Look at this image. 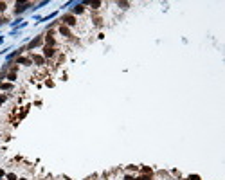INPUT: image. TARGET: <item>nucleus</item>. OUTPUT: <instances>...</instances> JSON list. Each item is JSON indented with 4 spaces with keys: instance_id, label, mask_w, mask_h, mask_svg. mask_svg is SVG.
<instances>
[{
    "instance_id": "423d86ee",
    "label": "nucleus",
    "mask_w": 225,
    "mask_h": 180,
    "mask_svg": "<svg viewBox=\"0 0 225 180\" xmlns=\"http://www.w3.org/2000/svg\"><path fill=\"white\" fill-rule=\"evenodd\" d=\"M70 13H72L74 16H78V15H85V13H86V7H85V4H76V5H74V9H72Z\"/></svg>"
},
{
    "instance_id": "ddd939ff",
    "label": "nucleus",
    "mask_w": 225,
    "mask_h": 180,
    "mask_svg": "<svg viewBox=\"0 0 225 180\" xmlns=\"http://www.w3.org/2000/svg\"><path fill=\"white\" fill-rule=\"evenodd\" d=\"M4 101H5V96H0V104H2Z\"/></svg>"
},
{
    "instance_id": "7ed1b4c3",
    "label": "nucleus",
    "mask_w": 225,
    "mask_h": 180,
    "mask_svg": "<svg viewBox=\"0 0 225 180\" xmlns=\"http://www.w3.org/2000/svg\"><path fill=\"white\" fill-rule=\"evenodd\" d=\"M58 54H60V51H58V47H49V45H45L43 47V52H41V56L45 58L47 61L54 60V58H58Z\"/></svg>"
},
{
    "instance_id": "f03ea898",
    "label": "nucleus",
    "mask_w": 225,
    "mask_h": 180,
    "mask_svg": "<svg viewBox=\"0 0 225 180\" xmlns=\"http://www.w3.org/2000/svg\"><path fill=\"white\" fill-rule=\"evenodd\" d=\"M60 23L67 25V27H70V29H74V27H78V25H79V20H78V16H74L72 13H67V15H63V18H62Z\"/></svg>"
},
{
    "instance_id": "0eeeda50",
    "label": "nucleus",
    "mask_w": 225,
    "mask_h": 180,
    "mask_svg": "<svg viewBox=\"0 0 225 180\" xmlns=\"http://www.w3.org/2000/svg\"><path fill=\"white\" fill-rule=\"evenodd\" d=\"M7 79H9V81H16V67H13V69L7 72Z\"/></svg>"
},
{
    "instance_id": "f257e3e1",
    "label": "nucleus",
    "mask_w": 225,
    "mask_h": 180,
    "mask_svg": "<svg viewBox=\"0 0 225 180\" xmlns=\"http://www.w3.org/2000/svg\"><path fill=\"white\" fill-rule=\"evenodd\" d=\"M58 34H60V38L65 41H74L76 40V34L72 33V29L70 27H67V25H63V23H58Z\"/></svg>"
},
{
    "instance_id": "6e6552de",
    "label": "nucleus",
    "mask_w": 225,
    "mask_h": 180,
    "mask_svg": "<svg viewBox=\"0 0 225 180\" xmlns=\"http://www.w3.org/2000/svg\"><path fill=\"white\" fill-rule=\"evenodd\" d=\"M0 90H4V92L9 90V92H11V90H13V85H11V83H0Z\"/></svg>"
},
{
    "instance_id": "9b49d317",
    "label": "nucleus",
    "mask_w": 225,
    "mask_h": 180,
    "mask_svg": "<svg viewBox=\"0 0 225 180\" xmlns=\"http://www.w3.org/2000/svg\"><path fill=\"white\" fill-rule=\"evenodd\" d=\"M18 180H31V175H22L18 177Z\"/></svg>"
},
{
    "instance_id": "f8f14e48",
    "label": "nucleus",
    "mask_w": 225,
    "mask_h": 180,
    "mask_svg": "<svg viewBox=\"0 0 225 180\" xmlns=\"http://www.w3.org/2000/svg\"><path fill=\"white\" fill-rule=\"evenodd\" d=\"M187 180H202V178H200L198 175H191V177H189V178H187Z\"/></svg>"
},
{
    "instance_id": "9d476101",
    "label": "nucleus",
    "mask_w": 225,
    "mask_h": 180,
    "mask_svg": "<svg viewBox=\"0 0 225 180\" xmlns=\"http://www.w3.org/2000/svg\"><path fill=\"white\" fill-rule=\"evenodd\" d=\"M117 5H119L121 9H128V7H130V2H117Z\"/></svg>"
},
{
    "instance_id": "1a4fd4ad",
    "label": "nucleus",
    "mask_w": 225,
    "mask_h": 180,
    "mask_svg": "<svg viewBox=\"0 0 225 180\" xmlns=\"http://www.w3.org/2000/svg\"><path fill=\"white\" fill-rule=\"evenodd\" d=\"M7 7H9V4H7V2H0V15H2V13H5V11H7Z\"/></svg>"
},
{
    "instance_id": "39448f33",
    "label": "nucleus",
    "mask_w": 225,
    "mask_h": 180,
    "mask_svg": "<svg viewBox=\"0 0 225 180\" xmlns=\"http://www.w3.org/2000/svg\"><path fill=\"white\" fill-rule=\"evenodd\" d=\"M43 43H45V41H43V36H36L34 40H33L29 45H27V47H25V51H33L34 47H40V45H43Z\"/></svg>"
},
{
    "instance_id": "20e7f679",
    "label": "nucleus",
    "mask_w": 225,
    "mask_h": 180,
    "mask_svg": "<svg viewBox=\"0 0 225 180\" xmlns=\"http://www.w3.org/2000/svg\"><path fill=\"white\" fill-rule=\"evenodd\" d=\"M31 60H33V63L36 67H45V63H47V60L41 54H34V52H31Z\"/></svg>"
},
{
    "instance_id": "4468645a",
    "label": "nucleus",
    "mask_w": 225,
    "mask_h": 180,
    "mask_svg": "<svg viewBox=\"0 0 225 180\" xmlns=\"http://www.w3.org/2000/svg\"><path fill=\"white\" fill-rule=\"evenodd\" d=\"M0 22H2V15H0Z\"/></svg>"
}]
</instances>
